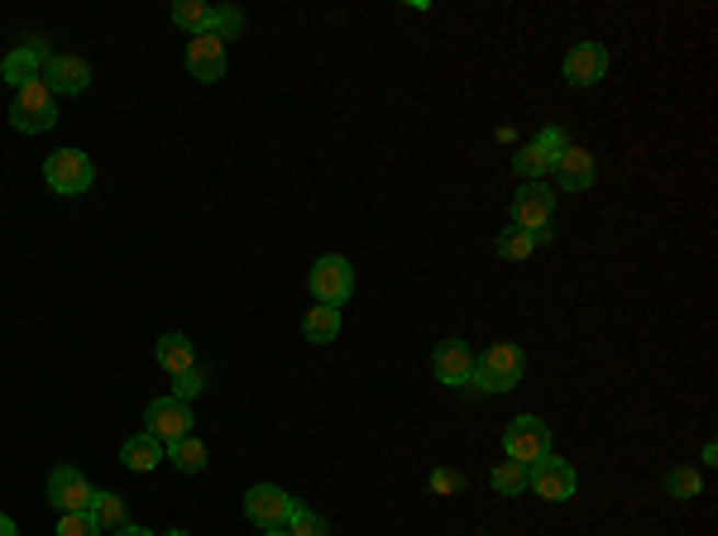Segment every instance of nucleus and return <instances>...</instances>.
<instances>
[{"label": "nucleus", "mask_w": 718, "mask_h": 536, "mask_svg": "<svg viewBox=\"0 0 718 536\" xmlns=\"http://www.w3.org/2000/svg\"><path fill=\"white\" fill-rule=\"evenodd\" d=\"M144 431H149L153 441H163V451H168L173 441L192 436V402H182V398H153L149 408H144Z\"/></svg>", "instance_id": "7"}, {"label": "nucleus", "mask_w": 718, "mask_h": 536, "mask_svg": "<svg viewBox=\"0 0 718 536\" xmlns=\"http://www.w3.org/2000/svg\"><path fill=\"white\" fill-rule=\"evenodd\" d=\"M522 369H527V360H522L517 345H489L485 360H475V374H469V388H479V394H508V388L522 384Z\"/></svg>", "instance_id": "1"}, {"label": "nucleus", "mask_w": 718, "mask_h": 536, "mask_svg": "<svg viewBox=\"0 0 718 536\" xmlns=\"http://www.w3.org/2000/svg\"><path fill=\"white\" fill-rule=\"evenodd\" d=\"M551 212H556V192H551V187H542V182H527V187H522L517 197H513V226H517V230H527V235L546 230Z\"/></svg>", "instance_id": "12"}, {"label": "nucleus", "mask_w": 718, "mask_h": 536, "mask_svg": "<svg viewBox=\"0 0 718 536\" xmlns=\"http://www.w3.org/2000/svg\"><path fill=\"white\" fill-rule=\"evenodd\" d=\"M91 517L101 522V532H115V527H125V499L121 493H96V503H91Z\"/></svg>", "instance_id": "23"}, {"label": "nucleus", "mask_w": 718, "mask_h": 536, "mask_svg": "<svg viewBox=\"0 0 718 536\" xmlns=\"http://www.w3.org/2000/svg\"><path fill=\"white\" fill-rule=\"evenodd\" d=\"M187 72L197 82H220L226 77V44L216 34H192L187 38Z\"/></svg>", "instance_id": "13"}, {"label": "nucleus", "mask_w": 718, "mask_h": 536, "mask_svg": "<svg viewBox=\"0 0 718 536\" xmlns=\"http://www.w3.org/2000/svg\"><path fill=\"white\" fill-rule=\"evenodd\" d=\"M532 250H537V235H527V230H517V226L499 235V254L503 259H527Z\"/></svg>", "instance_id": "28"}, {"label": "nucleus", "mask_w": 718, "mask_h": 536, "mask_svg": "<svg viewBox=\"0 0 718 536\" xmlns=\"http://www.w3.org/2000/svg\"><path fill=\"white\" fill-rule=\"evenodd\" d=\"M431 489H436V493H460L465 475H455V469H436V475H431Z\"/></svg>", "instance_id": "31"}, {"label": "nucleus", "mask_w": 718, "mask_h": 536, "mask_svg": "<svg viewBox=\"0 0 718 536\" xmlns=\"http://www.w3.org/2000/svg\"><path fill=\"white\" fill-rule=\"evenodd\" d=\"M503 451H508V460H517V465L542 460V455H551V426H546L542 417H513L503 431Z\"/></svg>", "instance_id": "6"}, {"label": "nucleus", "mask_w": 718, "mask_h": 536, "mask_svg": "<svg viewBox=\"0 0 718 536\" xmlns=\"http://www.w3.org/2000/svg\"><path fill=\"white\" fill-rule=\"evenodd\" d=\"M570 149V139H566V129L560 125H546L537 139H527L522 149L513 153V168L527 182H542L546 173H556V163H560V153Z\"/></svg>", "instance_id": "3"}, {"label": "nucleus", "mask_w": 718, "mask_h": 536, "mask_svg": "<svg viewBox=\"0 0 718 536\" xmlns=\"http://www.w3.org/2000/svg\"><path fill=\"white\" fill-rule=\"evenodd\" d=\"M311 297H317L321 307H345L350 293H355V269H350V259L341 254H326L311 264Z\"/></svg>", "instance_id": "4"}, {"label": "nucleus", "mask_w": 718, "mask_h": 536, "mask_svg": "<svg viewBox=\"0 0 718 536\" xmlns=\"http://www.w3.org/2000/svg\"><path fill=\"white\" fill-rule=\"evenodd\" d=\"M287 536H331L321 513H311V508H293V517H287Z\"/></svg>", "instance_id": "26"}, {"label": "nucleus", "mask_w": 718, "mask_h": 536, "mask_svg": "<svg viewBox=\"0 0 718 536\" xmlns=\"http://www.w3.org/2000/svg\"><path fill=\"white\" fill-rule=\"evenodd\" d=\"M594 173H599V168H594V153H590V149H574V144H570L566 153H560V163H556V178H560V187H566V192L594 187Z\"/></svg>", "instance_id": "17"}, {"label": "nucleus", "mask_w": 718, "mask_h": 536, "mask_svg": "<svg viewBox=\"0 0 718 536\" xmlns=\"http://www.w3.org/2000/svg\"><path fill=\"white\" fill-rule=\"evenodd\" d=\"M163 441H153L149 431H139V436H129L125 446H121V460H125V469H135V475H149L153 465L163 460Z\"/></svg>", "instance_id": "19"}, {"label": "nucleus", "mask_w": 718, "mask_h": 536, "mask_svg": "<svg viewBox=\"0 0 718 536\" xmlns=\"http://www.w3.org/2000/svg\"><path fill=\"white\" fill-rule=\"evenodd\" d=\"M168 460H173L182 475H202V469H206V446L197 436H182V441L168 446Z\"/></svg>", "instance_id": "21"}, {"label": "nucleus", "mask_w": 718, "mask_h": 536, "mask_svg": "<svg viewBox=\"0 0 718 536\" xmlns=\"http://www.w3.org/2000/svg\"><path fill=\"white\" fill-rule=\"evenodd\" d=\"M293 499L278 489V483H254L250 493H244V517L254 522L259 532H283L287 517H293Z\"/></svg>", "instance_id": "8"}, {"label": "nucleus", "mask_w": 718, "mask_h": 536, "mask_svg": "<svg viewBox=\"0 0 718 536\" xmlns=\"http://www.w3.org/2000/svg\"><path fill=\"white\" fill-rule=\"evenodd\" d=\"M153 360L163 364L168 374H187V369H197V355H192V340L182 335V331H168V335H159V345H153Z\"/></svg>", "instance_id": "18"}, {"label": "nucleus", "mask_w": 718, "mask_h": 536, "mask_svg": "<svg viewBox=\"0 0 718 536\" xmlns=\"http://www.w3.org/2000/svg\"><path fill=\"white\" fill-rule=\"evenodd\" d=\"M48 503H54L58 513H91L96 489H91L77 465H58L54 475H48Z\"/></svg>", "instance_id": "10"}, {"label": "nucleus", "mask_w": 718, "mask_h": 536, "mask_svg": "<svg viewBox=\"0 0 718 536\" xmlns=\"http://www.w3.org/2000/svg\"><path fill=\"white\" fill-rule=\"evenodd\" d=\"M111 536H153V532H144V527H135V522H125V527H115Z\"/></svg>", "instance_id": "32"}, {"label": "nucleus", "mask_w": 718, "mask_h": 536, "mask_svg": "<svg viewBox=\"0 0 718 536\" xmlns=\"http://www.w3.org/2000/svg\"><path fill=\"white\" fill-rule=\"evenodd\" d=\"M431 369L446 388H465L469 374H475V355H469L465 340H441L436 355H431Z\"/></svg>", "instance_id": "14"}, {"label": "nucleus", "mask_w": 718, "mask_h": 536, "mask_svg": "<svg viewBox=\"0 0 718 536\" xmlns=\"http://www.w3.org/2000/svg\"><path fill=\"white\" fill-rule=\"evenodd\" d=\"M206 388V378H202V369H187V374H178L173 378V398H182V402H192Z\"/></svg>", "instance_id": "30"}, {"label": "nucleus", "mask_w": 718, "mask_h": 536, "mask_svg": "<svg viewBox=\"0 0 718 536\" xmlns=\"http://www.w3.org/2000/svg\"><path fill=\"white\" fill-rule=\"evenodd\" d=\"M699 489H704V479L689 465H681V469H671V475H665V493H671V499H681V503L699 499Z\"/></svg>", "instance_id": "24"}, {"label": "nucleus", "mask_w": 718, "mask_h": 536, "mask_svg": "<svg viewBox=\"0 0 718 536\" xmlns=\"http://www.w3.org/2000/svg\"><path fill=\"white\" fill-rule=\"evenodd\" d=\"M10 125H15L20 135H44V129H54V125H58L54 91L44 87V77L15 91V101H10Z\"/></svg>", "instance_id": "2"}, {"label": "nucleus", "mask_w": 718, "mask_h": 536, "mask_svg": "<svg viewBox=\"0 0 718 536\" xmlns=\"http://www.w3.org/2000/svg\"><path fill=\"white\" fill-rule=\"evenodd\" d=\"M0 536H20V527H15V517H5V513H0Z\"/></svg>", "instance_id": "33"}, {"label": "nucleus", "mask_w": 718, "mask_h": 536, "mask_svg": "<svg viewBox=\"0 0 718 536\" xmlns=\"http://www.w3.org/2000/svg\"><path fill=\"white\" fill-rule=\"evenodd\" d=\"M163 536H192V532H182V527H173V532H163Z\"/></svg>", "instance_id": "34"}, {"label": "nucleus", "mask_w": 718, "mask_h": 536, "mask_svg": "<svg viewBox=\"0 0 718 536\" xmlns=\"http://www.w3.org/2000/svg\"><path fill=\"white\" fill-rule=\"evenodd\" d=\"M303 331L307 340H317V345H331L335 335H341V307H307V317H303Z\"/></svg>", "instance_id": "20"}, {"label": "nucleus", "mask_w": 718, "mask_h": 536, "mask_svg": "<svg viewBox=\"0 0 718 536\" xmlns=\"http://www.w3.org/2000/svg\"><path fill=\"white\" fill-rule=\"evenodd\" d=\"M173 24L178 30H187V34H206V24H212V5H206V0H178Z\"/></svg>", "instance_id": "22"}, {"label": "nucleus", "mask_w": 718, "mask_h": 536, "mask_svg": "<svg viewBox=\"0 0 718 536\" xmlns=\"http://www.w3.org/2000/svg\"><path fill=\"white\" fill-rule=\"evenodd\" d=\"M527 489H537V499H546V503H566V499H574L580 479H574V465L556 460V455H542V460L527 465Z\"/></svg>", "instance_id": "9"}, {"label": "nucleus", "mask_w": 718, "mask_h": 536, "mask_svg": "<svg viewBox=\"0 0 718 536\" xmlns=\"http://www.w3.org/2000/svg\"><path fill=\"white\" fill-rule=\"evenodd\" d=\"M91 178H96V168H91L82 149H58V153H48V163H44V182L58 197H82L91 187Z\"/></svg>", "instance_id": "5"}, {"label": "nucleus", "mask_w": 718, "mask_h": 536, "mask_svg": "<svg viewBox=\"0 0 718 536\" xmlns=\"http://www.w3.org/2000/svg\"><path fill=\"white\" fill-rule=\"evenodd\" d=\"M489 483H493L499 493H522V489H527V465L499 460V465H493V475H489Z\"/></svg>", "instance_id": "25"}, {"label": "nucleus", "mask_w": 718, "mask_h": 536, "mask_svg": "<svg viewBox=\"0 0 718 536\" xmlns=\"http://www.w3.org/2000/svg\"><path fill=\"white\" fill-rule=\"evenodd\" d=\"M44 87L48 91H68V96H77V91H87L91 87V68L82 58H48V68H44Z\"/></svg>", "instance_id": "16"}, {"label": "nucleus", "mask_w": 718, "mask_h": 536, "mask_svg": "<svg viewBox=\"0 0 718 536\" xmlns=\"http://www.w3.org/2000/svg\"><path fill=\"white\" fill-rule=\"evenodd\" d=\"M608 72V48L604 44H574L566 54V82L570 87H594Z\"/></svg>", "instance_id": "15"}, {"label": "nucleus", "mask_w": 718, "mask_h": 536, "mask_svg": "<svg viewBox=\"0 0 718 536\" xmlns=\"http://www.w3.org/2000/svg\"><path fill=\"white\" fill-rule=\"evenodd\" d=\"M48 44L44 38H30L24 48H15V54H5V62H0V77H5V87H30V82H38L44 77V68H48Z\"/></svg>", "instance_id": "11"}, {"label": "nucleus", "mask_w": 718, "mask_h": 536, "mask_svg": "<svg viewBox=\"0 0 718 536\" xmlns=\"http://www.w3.org/2000/svg\"><path fill=\"white\" fill-rule=\"evenodd\" d=\"M264 536H287V532H264Z\"/></svg>", "instance_id": "35"}, {"label": "nucleus", "mask_w": 718, "mask_h": 536, "mask_svg": "<svg viewBox=\"0 0 718 536\" xmlns=\"http://www.w3.org/2000/svg\"><path fill=\"white\" fill-rule=\"evenodd\" d=\"M244 30V15H240V10H230V5H212V24H206V34H216L220 38V44H226V38H235V34H240Z\"/></svg>", "instance_id": "27"}, {"label": "nucleus", "mask_w": 718, "mask_h": 536, "mask_svg": "<svg viewBox=\"0 0 718 536\" xmlns=\"http://www.w3.org/2000/svg\"><path fill=\"white\" fill-rule=\"evenodd\" d=\"M58 536H101V522L91 513H62Z\"/></svg>", "instance_id": "29"}]
</instances>
